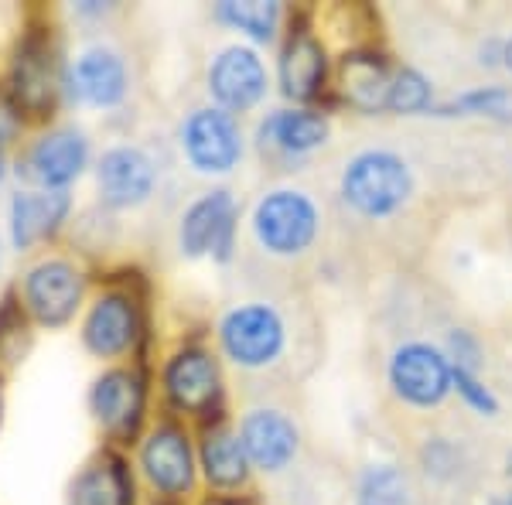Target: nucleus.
Listing matches in <instances>:
<instances>
[{
    "instance_id": "f257e3e1",
    "label": "nucleus",
    "mask_w": 512,
    "mask_h": 505,
    "mask_svg": "<svg viewBox=\"0 0 512 505\" xmlns=\"http://www.w3.org/2000/svg\"><path fill=\"white\" fill-rule=\"evenodd\" d=\"M321 215L311 195L297 188H274L253 205L250 236L256 250L274 260H294L308 253L318 239Z\"/></svg>"
},
{
    "instance_id": "f03ea898",
    "label": "nucleus",
    "mask_w": 512,
    "mask_h": 505,
    "mask_svg": "<svg viewBox=\"0 0 512 505\" xmlns=\"http://www.w3.org/2000/svg\"><path fill=\"white\" fill-rule=\"evenodd\" d=\"M82 294H86V277H82L79 263L62 253L41 256L18 280L21 311L41 328L69 325L82 304Z\"/></svg>"
},
{
    "instance_id": "7ed1b4c3",
    "label": "nucleus",
    "mask_w": 512,
    "mask_h": 505,
    "mask_svg": "<svg viewBox=\"0 0 512 505\" xmlns=\"http://www.w3.org/2000/svg\"><path fill=\"white\" fill-rule=\"evenodd\" d=\"M287 338H291L287 318L267 301L239 304L219 321L222 352H226V359L233 366L246 372H263L277 366L287 352Z\"/></svg>"
},
{
    "instance_id": "20e7f679",
    "label": "nucleus",
    "mask_w": 512,
    "mask_h": 505,
    "mask_svg": "<svg viewBox=\"0 0 512 505\" xmlns=\"http://www.w3.org/2000/svg\"><path fill=\"white\" fill-rule=\"evenodd\" d=\"M130 82H134V72H130L127 52L103 38L82 45L62 72V86L69 89V96L89 110L123 106L130 96Z\"/></svg>"
},
{
    "instance_id": "39448f33",
    "label": "nucleus",
    "mask_w": 512,
    "mask_h": 505,
    "mask_svg": "<svg viewBox=\"0 0 512 505\" xmlns=\"http://www.w3.org/2000/svg\"><path fill=\"white\" fill-rule=\"evenodd\" d=\"M414 192L410 168L390 151H366L352 157L342 175V198L359 215H393Z\"/></svg>"
},
{
    "instance_id": "423d86ee",
    "label": "nucleus",
    "mask_w": 512,
    "mask_h": 505,
    "mask_svg": "<svg viewBox=\"0 0 512 505\" xmlns=\"http://www.w3.org/2000/svg\"><path fill=\"white\" fill-rule=\"evenodd\" d=\"M11 93L18 113L28 117H45L55 103V93L62 86V62L55 52L52 31L45 28H28L21 31L18 48L11 59Z\"/></svg>"
},
{
    "instance_id": "0eeeda50",
    "label": "nucleus",
    "mask_w": 512,
    "mask_h": 505,
    "mask_svg": "<svg viewBox=\"0 0 512 505\" xmlns=\"http://www.w3.org/2000/svg\"><path fill=\"white\" fill-rule=\"evenodd\" d=\"M89 164V140L72 123L48 127L45 134L24 144L18 154V175L38 188V192H65L82 168Z\"/></svg>"
},
{
    "instance_id": "6e6552de",
    "label": "nucleus",
    "mask_w": 512,
    "mask_h": 505,
    "mask_svg": "<svg viewBox=\"0 0 512 505\" xmlns=\"http://www.w3.org/2000/svg\"><path fill=\"white\" fill-rule=\"evenodd\" d=\"M181 151L202 175H226L243 157L239 123L233 120V113L219 110V106L192 110L181 123Z\"/></svg>"
},
{
    "instance_id": "1a4fd4ad",
    "label": "nucleus",
    "mask_w": 512,
    "mask_h": 505,
    "mask_svg": "<svg viewBox=\"0 0 512 505\" xmlns=\"http://www.w3.org/2000/svg\"><path fill=\"white\" fill-rule=\"evenodd\" d=\"M96 188H99V205H106L110 212L137 209L158 188V168H154L151 154L144 147L117 144L99 157Z\"/></svg>"
},
{
    "instance_id": "9d476101",
    "label": "nucleus",
    "mask_w": 512,
    "mask_h": 505,
    "mask_svg": "<svg viewBox=\"0 0 512 505\" xmlns=\"http://www.w3.org/2000/svg\"><path fill=\"white\" fill-rule=\"evenodd\" d=\"M236 434L243 441L246 461L263 475L287 471L297 458V447H301V430H297L291 413H284L280 407L246 410Z\"/></svg>"
},
{
    "instance_id": "9b49d317",
    "label": "nucleus",
    "mask_w": 512,
    "mask_h": 505,
    "mask_svg": "<svg viewBox=\"0 0 512 505\" xmlns=\"http://www.w3.org/2000/svg\"><path fill=\"white\" fill-rule=\"evenodd\" d=\"M178 243L185 256H205L212 253L226 263L236 250V202L226 188L205 192L188 205L181 215Z\"/></svg>"
},
{
    "instance_id": "f8f14e48",
    "label": "nucleus",
    "mask_w": 512,
    "mask_h": 505,
    "mask_svg": "<svg viewBox=\"0 0 512 505\" xmlns=\"http://www.w3.org/2000/svg\"><path fill=\"white\" fill-rule=\"evenodd\" d=\"M140 335V308L130 294H99L82 321V345L96 359H123Z\"/></svg>"
},
{
    "instance_id": "ddd939ff",
    "label": "nucleus",
    "mask_w": 512,
    "mask_h": 505,
    "mask_svg": "<svg viewBox=\"0 0 512 505\" xmlns=\"http://www.w3.org/2000/svg\"><path fill=\"white\" fill-rule=\"evenodd\" d=\"M451 372L454 366L444 352L424 342H410L393 355L390 383L400 400L414 403V407H437L451 389Z\"/></svg>"
},
{
    "instance_id": "4468645a",
    "label": "nucleus",
    "mask_w": 512,
    "mask_h": 505,
    "mask_svg": "<svg viewBox=\"0 0 512 505\" xmlns=\"http://www.w3.org/2000/svg\"><path fill=\"white\" fill-rule=\"evenodd\" d=\"M96 424L117 441L137 434L140 417H144V379L137 369H110L93 383L89 393Z\"/></svg>"
},
{
    "instance_id": "2eb2a0df",
    "label": "nucleus",
    "mask_w": 512,
    "mask_h": 505,
    "mask_svg": "<svg viewBox=\"0 0 512 505\" xmlns=\"http://www.w3.org/2000/svg\"><path fill=\"white\" fill-rule=\"evenodd\" d=\"M209 93L226 113L253 110L267 96V69L253 48L233 45L219 52V59L209 69Z\"/></svg>"
},
{
    "instance_id": "dca6fc26",
    "label": "nucleus",
    "mask_w": 512,
    "mask_h": 505,
    "mask_svg": "<svg viewBox=\"0 0 512 505\" xmlns=\"http://www.w3.org/2000/svg\"><path fill=\"white\" fill-rule=\"evenodd\" d=\"M140 468L161 495H185L195 482V458L185 430L175 424L154 427L140 447Z\"/></svg>"
},
{
    "instance_id": "f3484780",
    "label": "nucleus",
    "mask_w": 512,
    "mask_h": 505,
    "mask_svg": "<svg viewBox=\"0 0 512 505\" xmlns=\"http://www.w3.org/2000/svg\"><path fill=\"white\" fill-rule=\"evenodd\" d=\"M164 393L181 413H195V417L212 413L222 393L216 359L205 349H181L164 366Z\"/></svg>"
},
{
    "instance_id": "a211bd4d",
    "label": "nucleus",
    "mask_w": 512,
    "mask_h": 505,
    "mask_svg": "<svg viewBox=\"0 0 512 505\" xmlns=\"http://www.w3.org/2000/svg\"><path fill=\"white\" fill-rule=\"evenodd\" d=\"M69 192H38L24 188L11 198V243L18 250H35L45 239H52L69 219Z\"/></svg>"
},
{
    "instance_id": "6ab92c4d",
    "label": "nucleus",
    "mask_w": 512,
    "mask_h": 505,
    "mask_svg": "<svg viewBox=\"0 0 512 505\" xmlns=\"http://www.w3.org/2000/svg\"><path fill=\"white\" fill-rule=\"evenodd\" d=\"M69 505H134V478L127 461L113 451H99L72 478Z\"/></svg>"
},
{
    "instance_id": "aec40b11",
    "label": "nucleus",
    "mask_w": 512,
    "mask_h": 505,
    "mask_svg": "<svg viewBox=\"0 0 512 505\" xmlns=\"http://www.w3.org/2000/svg\"><path fill=\"white\" fill-rule=\"evenodd\" d=\"M328 140V120L315 110H277L260 123V147L280 157H304Z\"/></svg>"
},
{
    "instance_id": "412c9836",
    "label": "nucleus",
    "mask_w": 512,
    "mask_h": 505,
    "mask_svg": "<svg viewBox=\"0 0 512 505\" xmlns=\"http://www.w3.org/2000/svg\"><path fill=\"white\" fill-rule=\"evenodd\" d=\"M328 76V59L321 41L311 35V31H294L284 45V55H280V86L284 93L304 103V99H315L325 86Z\"/></svg>"
},
{
    "instance_id": "4be33fe9",
    "label": "nucleus",
    "mask_w": 512,
    "mask_h": 505,
    "mask_svg": "<svg viewBox=\"0 0 512 505\" xmlns=\"http://www.w3.org/2000/svg\"><path fill=\"white\" fill-rule=\"evenodd\" d=\"M393 76H396V69H390V65L373 52H352L342 59V93L355 110H362V113L386 110Z\"/></svg>"
},
{
    "instance_id": "5701e85b",
    "label": "nucleus",
    "mask_w": 512,
    "mask_h": 505,
    "mask_svg": "<svg viewBox=\"0 0 512 505\" xmlns=\"http://www.w3.org/2000/svg\"><path fill=\"white\" fill-rule=\"evenodd\" d=\"M202 468H205V478H209L216 488H239L246 482L250 461H246L243 441H239V434L233 427L216 424V427L205 430Z\"/></svg>"
},
{
    "instance_id": "b1692460",
    "label": "nucleus",
    "mask_w": 512,
    "mask_h": 505,
    "mask_svg": "<svg viewBox=\"0 0 512 505\" xmlns=\"http://www.w3.org/2000/svg\"><path fill=\"white\" fill-rule=\"evenodd\" d=\"M216 18L229 28L246 31L256 41H270L277 35L280 24V4H263V0H250V4H219Z\"/></svg>"
},
{
    "instance_id": "393cba45",
    "label": "nucleus",
    "mask_w": 512,
    "mask_h": 505,
    "mask_svg": "<svg viewBox=\"0 0 512 505\" xmlns=\"http://www.w3.org/2000/svg\"><path fill=\"white\" fill-rule=\"evenodd\" d=\"M407 499H410V488L400 468L373 465L362 475L359 505H407Z\"/></svg>"
},
{
    "instance_id": "a878e982",
    "label": "nucleus",
    "mask_w": 512,
    "mask_h": 505,
    "mask_svg": "<svg viewBox=\"0 0 512 505\" xmlns=\"http://www.w3.org/2000/svg\"><path fill=\"white\" fill-rule=\"evenodd\" d=\"M386 110H393V113H424V110H431V82L420 76L417 69H396Z\"/></svg>"
},
{
    "instance_id": "bb28decb",
    "label": "nucleus",
    "mask_w": 512,
    "mask_h": 505,
    "mask_svg": "<svg viewBox=\"0 0 512 505\" xmlns=\"http://www.w3.org/2000/svg\"><path fill=\"white\" fill-rule=\"evenodd\" d=\"M441 113H482V117L512 120V93H509V89H502V86L472 89V93L454 99L451 106H444Z\"/></svg>"
},
{
    "instance_id": "cd10ccee",
    "label": "nucleus",
    "mask_w": 512,
    "mask_h": 505,
    "mask_svg": "<svg viewBox=\"0 0 512 505\" xmlns=\"http://www.w3.org/2000/svg\"><path fill=\"white\" fill-rule=\"evenodd\" d=\"M451 386L458 389V393L465 396L468 407H475L478 413H489V417H492V413H499V403H495V396L482 386V379H478L475 372L454 366V372H451Z\"/></svg>"
},
{
    "instance_id": "c85d7f7f",
    "label": "nucleus",
    "mask_w": 512,
    "mask_h": 505,
    "mask_svg": "<svg viewBox=\"0 0 512 505\" xmlns=\"http://www.w3.org/2000/svg\"><path fill=\"white\" fill-rule=\"evenodd\" d=\"M18 130H21L18 106L4 103V99H0V151H4L7 144H14V140H18Z\"/></svg>"
},
{
    "instance_id": "c756f323",
    "label": "nucleus",
    "mask_w": 512,
    "mask_h": 505,
    "mask_svg": "<svg viewBox=\"0 0 512 505\" xmlns=\"http://www.w3.org/2000/svg\"><path fill=\"white\" fill-rule=\"evenodd\" d=\"M502 59H506V65L512 69V38L506 41V45H502Z\"/></svg>"
},
{
    "instance_id": "7c9ffc66",
    "label": "nucleus",
    "mask_w": 512,
    "mask_h": 505,
    "mask_svg": "<svg viewBox=\"0 0 512 505\" xmlns=\"http://www.w3.org/2000/svg\"><path fill=\"white\" fill-rule=\"evenodd\" d=\"M489 505H512V495H499V499H492Z\"/></svg>"
},
{
    "instance_id": "2f4dec72",
    "label": "nucleus",
    "mask_w": 512,
    "mask_h": 505,
    "mask_svg": "<svg viewBox=\"0 0 512 505\" xmlns=\"http://www.w3.org/2000/svg\"><path fill=\"white\" fill-rule=\"evenodd\" d=\"M0 417H4V376H0Z\"/></svg>"
},
{
    "instance_id": "473e14b6",
    "label": "nucleus",
    "mask_w": 512,
    "mask_h": 505,
    "mask_svg": "<svg viewBox=\"0 0 512 505\" xmlns=\"http://www.w3.org/2000/svg\"><path fill=\"white\" fill-rule=\"evenodd\" d=\"M205 505H239V502H229V499H212V502H205Z\"/></svg>"
},
{
    "instance_id": "72a5a7b5",
    "label": "nucleus",
    "mask_w": 512,
    "mask_h": 505,
    "mask_svg": "<svg viewBox=\"0 0 512 505\" xmlns=\"http://www.w3.org/2000/svg\"><path fill=\"white\" fill-rule=\"evenodd\" d=\"M0 273H4V239H0Z\"/></svg>"
}]
</instances>
